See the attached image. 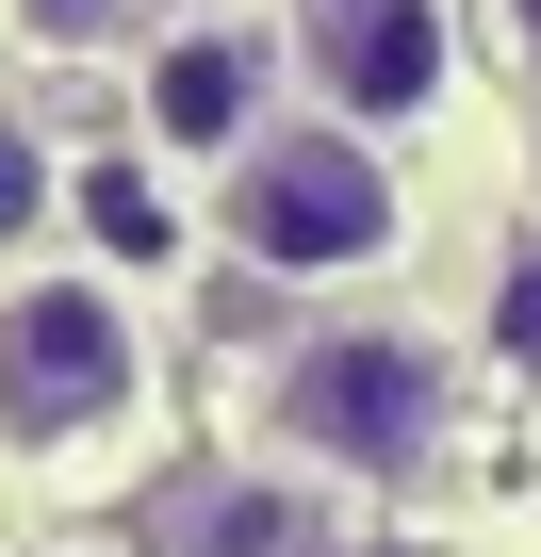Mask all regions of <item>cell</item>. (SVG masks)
I'll use <instances>...</instances> for the list:
<instances>
[{"mask_svg":"<svg viewBox=\"0 0 541 557\" xmlns=\"http://www.w3.org/2000/svg\"><path fill=\"white\" fill-rule=\"evenodd\" d=\"M230 230H246V262H280V278H345V262L394 246V181H378L361 132H262L246 181H230Z\"/></svg>","mask_w":541,"mask_h":557,"instance_id":"6da1fadb","label":"cell"},{"mask_svg":"<svg viewBox=\"0 0 541 557\" xmlns=\"http://www.w3.org/2000/svg\"><path fill=\"white\" fill-rule=\"evenodd\" d=\"M34 213H50V164H34V132H0V246H17Z\"/></svg>","mask_w":541,"mask_h":557,"instance_id":"8992f818","label":"cell"},{"mask_svg":"<svg viewBox=\"0 0 541 557\" xmlns=\"http://www.w3.org/2000/svg\"><path fill=\"white\" fill-rule=\"evenodd\" d=\"M280 426L312 443V459H361V475H410L427 443H443V361L410 345V329H329L296 377H280Z\"/></svg>","mask_w":541,"mask_h":557,"instance_id":"3957f363","label":"cell"},{"mask_svg":"<svg viewBox=\"0 0 541 557\" xmlns=\"http://www.w3.org/2000/svg\"><path fill=\"white\" fill-rule=\"evenodd\" d=\"M508 345H525V361H541V262H525V278H508Z\"/></svg>","mask_w":541,"mask_h":557,"instance_id":"ba28073f","label":"cell"},{"mask_svg":"<svg viewBox=\"0 0 541 557\" xmlns=\"http://www.w3.org/2000/svg\"><path fill=\"white\" fill-rule=\"evenodd\" d=\"M132 410V312L99 278H17L0 296V443H83Z\"/></svg>","mask_w":541,"mask_h":557,"instance_id":"7a4b0ae2","label":"cell"},{"mask_svg":"<svg viewBox=\"0 0 541 557\" xmlns=\"http://www.w3.org/2000/svg\"><path fill=\"white\" fill-rule=\"evenodd\" d=\"M246 99H262V34H181V50L148 66V132H164V148H230Z\"/></svg>","mask_w":541,"mask_h":557,"instance_id":"5b68a950","label":"cell"},{"mask_svg":"<svg viewBox=\"0 0 541 557\" xmlns=\"http://www.w3.org/2000/svg\"><path fill=\"white\" fill-rule=\"evenodd\" d=\"M17 34H50V50H99V34H115V0H17Z\"/></svg>","mask_w":541,"mask_h":557,"instance_id":"52a82bcc","label":"cell"},{"mask_svg":"<svg viewBox=\"0 0 541 557\" xmlns=\"http://www.w3.org/2000/svg\"><path fill=\"white\" fill-rule=\"evenodd\" d=\"M312 83L345 115H427L443 99V0H329L312 17Z\"/></svg>","mask_w":541,"mask_h":557,"instance_id":"277c9868","label":"cell"},{"mask_svg":"<svg viewBox=\"0 0 541 557\" xmlns=\"http://www.w3.org/2000/svg\"><path fill=\"white\" fill-rule=\"evenodd\" d=\"M508 17H525V50H541V0H508Z\"/></svg>","mask_w":541,"mask_h":557,"instance_id":"9c48e42d","label":"cell"}]
</instances>
